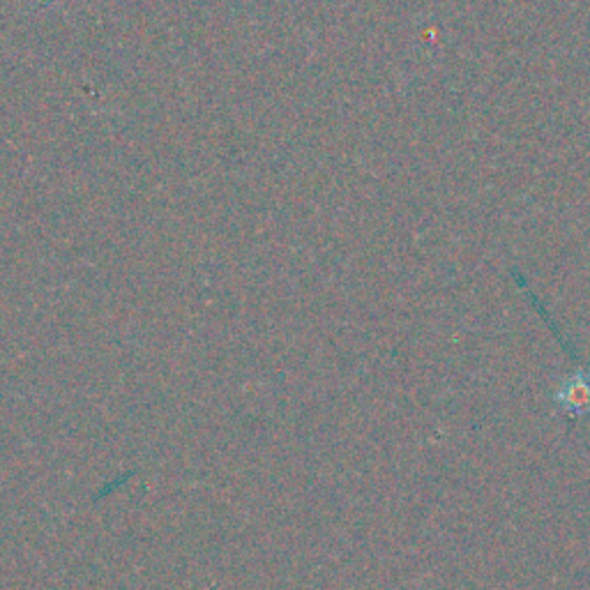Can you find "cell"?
<instances>
[{"label":"cell","mask_w":590,"mask_h":590,"mask_svg":"<svg viewBox=\"0 0 590 590\" xmlns=\"http://www.w3.org/2000/svg\"><path fill=\"white\" fill-rule=\"evenodd\" d=\"M551 402L567 418H590V367H577L567 374L551 395Z\"/></svg>","instance_id":"cell-1"}]
</instances>
